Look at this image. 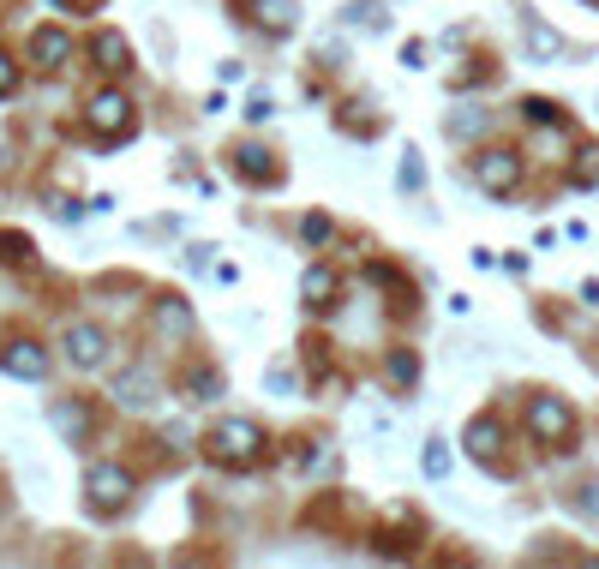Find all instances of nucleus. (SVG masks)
<instances>
[{"label":"nucleus","instance_id":"7","mask_svg":"<svg viewBox=\"0 0 599 569\" xmlns=\"http://www.w3.org/2000/svg\"><path fill=\"white\" fill-rule=\"evenodd\" d=\"M0 366H6L12 378H42V372H48L42 348H30V342H12V348H0Z\"/></svg>","mask_w":599,"mask_h":569},{"label":"nucleus","instance_id":"13","mask_svg":"<svg viewBox=\"0 0 599 569\" xmlns=\"http://www.w3.org/2000/svg\"><path fill=\"white\" fill-rule=\"evenodd\" d=\"M96 54H102V66H108V72H120V66H126V42H120L114 30H108V36H96Z\"/></svg>","mask_w":599,"mask_h":569},{"label":"nucleus","instance_id":"14","mask_svg":"<svg viewBox=\"0 0 599 569\" xmlns=\"http://www.w3.org/2000/svg\"><path fill=\"white\" fill-rule=\"evenodd\" d=\"M528 42H534V54H546V60H552V54H564V42H558L546 24H534V18H528Z\"/></svg>","mask_w":599,"mask_h":569},{"label":"nucleus","instance_id":"8","mask_svg":"<svg viewBox=\"0 0 599 569\" xmlns=\"http://www.w3.org/2000/svg\"><path fill=\"white\" fill-rule=\"evenodd\" d=\"M258 24L264 30H294L300 12H294V0H258Z\"/></svg>","mask_w":599,"mask_h":569},{"label":"nucleus","instance_id":"9","mask_svg":"<svg viewBox=\"0 0 599 569\" xmlns=\"http://www.w3.org/2000/svg\"><path fill=\"white\" fill-rule=\"evenodd\" d=\"M30 48H36V54H42V66H60V60H66V48H72V42H66V30H36V42H30Z\"/></svg>","mask_w":599,"mask_h":569},{"label":"nucleus","instance_id":"19","mask_svg":"<svg viewBox=\"0 0 599 569\" xmlns=\"http://www.w3.org/2000/svg\"><path fill=\"white\" fill-rule=\"evenodd\" d=\"M12 84H18V72H12V66H6V60H0V96H6V90H12Z\"/></svg>","mask_w":599,"mask_h":569},{"label":"nucleus","instance_id":"17","mask_svg":"<svg viewBox=\"0 0 599 569\" xmlns=\"http://www.w3.org/2000/svg\"><path fill=\"white\" fill-rule=\"evenodd\" d=\"M444 468H450V450H444V444H432V450H426V474H432V480H438V474H444Z\"/></svg>","mask_w":599,"mask_h":569},{"label":"nucleus","instance_id":"12","mask_svg":"<svg viewBox=\"0 0 599 569\" xmlns=\"http://www.w3.org/2000/svg\"><path fill=\"white\" fill-rule=\"evenodd\" d=\"M300 288H306V300H312V306H324V300L336 294V276H330V270H306V282H300Z\"/></svg>","mask_w":599,"mask_h":569},{"label":"nucleus","instance_id":"16","mask_svg":"<svg viewBox=\"0 0 599 569\" xmlns=\"http://www.w3.org/2000/svg\"><path fill=\"white\" fill-rule=\"evenodd\" d=\"M582 156H588V162H576V180L594 186V180H599V150H582Z\"/></svg>","mask_w":599,"mask_h":569},{"label":"nucleus","instance_id":"10","mask_svg":"<svg viewBox=\"0 0 599 569\" xmlns=\"http://www.w3.org/2000/svg\"><path fill=\"white\" fill-rule=\"evenodd\" d=\"M114 396H120L126 408H150V378H144V372H138V378H120Z\"/></svg>","mask_w":599,"mask_h":569},{"label":"nucleus","instance_id":"18","mask_svg":"<svg viewBox=\"0 0 599 569\" xmlns=\"http://www.w3.org/2000/svg\"><path fill=\"white\" fill-rule=\"evenodd\" d=\"M306 240H312V246L330 240V222H324V216H306Z\"/></svg>","mask_w":599,"mask_h":569},{"label":"nucleus","instance_id":"2","mask_svg":"<svg viewBox=\"0 0 599 569\" xmlns=\"http://www.w3.org/2000/svg\"><path fill=\"white\" fill-rule=\"evenodd\" d=\"M528 426H534L540 444H564V438H570V408H564L558 396H540L534 414H528Z\"/></svg>","mask_w":599,"mask_h":569},{"label":"nucleus","instance_id":"6","mask_svg":"<svg viewBox=\"0 0 599 569\" xmlns=\"http://www.w3.org/2000/svg\"><path fill=\"white\" fill-rule=\"evenodd\" d=\"M66 348H72L78 366H102V354H108L102 330H90V324H72V330H66Z\"/></svg>","mask_w":599,"mask_h":569},{"label":"nucleus","instance_id":"3","mask_svg":"<svg viewBox=\"0 0 599 569\" xmlns=\"http://www.w3.org/2000/svg\"><path fill=\"white\" fill-rule=\"evenodd\" d=\"M474 174H480V186H486V192H498V198H504V192L516 186V174H522V162H516V150H486Z\"/></svg>","mask_w":599,"mask_h":569},{"label":"nucleus","instance_id":"15","mask_svg":"<svg viewBox=\"0 0 599 569\" xmlns=\"http://www.w3.org/2000/svg\"><path fill=\"white\" fill-rule=\"evenodd\" d=\"M240 168H246L252 180H264V174H270V162H264V150H240Z\"/></svg>","mask_w":599,"mask_h":569},{"label":"nucleus","instance_id":"11","mask_svg":"<svg viewBox=\"0 0 599 569\" xmlns=\"http://www.w3.org/2000/svg\"><path fill=\"white\" fill-rule=\"evenodd\" d=\"M498 420H474V432H468V444H474V456H498Z\"/></svg>","mask_w":599,"mask_h":569},{"label":"nucleus","instance_id":"4","mask_svg":"<svg viewBox=\"0 0 599 569\" xmlns=\"http://www.w3.org/2000/svg\"><path fill=\"white\" fill-rule=\"evenodd\" d=\"M126 120H132V102H126L120 90H102V96L90 102V126H96L102 138H114V132H126Z\"/></svg>","mask_w":599,"mask_h":569},{"label":"nucleus","instance_id":"1","mask_svg":"<svg viewBox=\"0 0 599 569\" xmlns=\"http://www.w3.org/2000/svg\"><path fill=\"white\" fill-rule=\"evenodd\" d=\"M258 450H264V432H258L252 420H228V426H216V456H222V462L240 468V462H252Z\"/></svg>","mask_w":599,"mask_h":569},{"label":"nucleus","instance_id":"5","mask_svg":"<svg viewBox=\"0 0 599 569\" xmlns=\"http://www.w3.org/2000/svg\"><path fill=\"white\" fill-rule=\"evenodd\" d=\"M126 492H132V480H126L120 468H96V474H90V498H96V510H120Z\"/></svg>","mask_w":599,"mask_h":569}]
</instances>
